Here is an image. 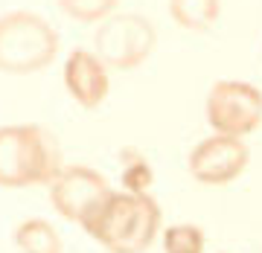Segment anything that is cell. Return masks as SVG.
I'll list each match as a JSON object with an SVG mask.
<instances>
[{
	"label": "cell",
	"mask_w": 262,
	"mask_h": 253,
	"mask_svg": "<svg viewBox=\"0 0 262 253\" xmlns=\"http://www.w3.org/2000/svg\"><path fill=\"white\" fill-rule=\"evenodd\" d=\"M158 201L146 192H111L105 204L84 221V233H91L111 253H146L160 230Z\"/></svg>",
	"instance_id": "6da1fadb"
},
{
	"label": "cell",
	"mask_w": 262,
	"mask_h": 253,
	"mask_svg": "<svg viewBox=\"0 0 262 253\" xmlns=\"http://www.w3.org/2000/svg\"><path fill=\"white\" fill-rule=\"evenodd\" d=\"M64 169L61 146L41 125H3L0 128V187L24 189L53 183Z\"/></svg>",
	"instance_id": "7a4b0ae2"
},
{
	"label": "cell",
	"mask_w": 262,
	"mask_h": 253,
	"mask_svg": "<svg viewBox=\"0 0 262 253\" xmlns=\"http://www.w3.org/2000/svg\"><path fill=\"white\" fill-rule=\"evenodd\" d=\"M58 56V32L35 12H9L0 18V73H41Z\"/></svg>",
	"instance_id": "3957f363"
},
{
	"label": "cell",
	"mask_w": 262,
	"mask_h": 253,
	"mask_svg": "<svg viewBox=\"0 0 262 253\" xmlns=\"http://www.w3.org/2000/svg\"><path fill=\"white\" fill-rule=\"evenodd\" d=\"M158 44V32L143 15H111L96 27L94 53L108 70H134L151 56Z\"/></svg>",
	"instance_id": "277c9868"
},
{
	"label": "cell",
	"mask_w": 262,
	"mask_h": 253,
	"mask_svg": "<svg viewBox=\"0 0 262 253\" xmlns=\"http://www.w3.org/2000/svg\"><path fill=\"white\" fill-rule=\"evenodd\" d=\"M207 122L215 134H251L262 122V90L236 79L215 82L207 94Z\"/></svg>",
	"instance_id": "5b68a950"
},
{
	"label": "cell",
	"mask_w": 262,
	"mask_h": 253,
	"mask_svg": "<svg viewBox=\"0 0 262 253\" xmlns=\"http://www.w3.org/2000/svg\"><path fill=\"white\" fill-rule=\"evenodd\" d=\"M114 189L91 166H64L50 183V201L58 213L76 224H84Z\"/></svg>",
	"instance_id": "8992f818"
},
{
	"label": "cell",
	"mask_w": 262,
	"mask_h": 253,
	"mask_svg": "<svg viewBox=\"0 0 262 253\" xmlns=\"http://www.w3.org/2000/svg\"><path fill=\"white\" fill-rule=\"evenodd\" d=\"M251 151L242 137L213 134L189 151V175L204 187H225L248 169Z\"/></svg>",
	"instance_id": "52a82bcc"
},
{
	"label": "cell",
	"mask_w": 262,
	"mask_h": 253,
	"mask_svg": "<svg viewBox=\"0 0 262 253\" xmlns=\"http://www.w3.org/2000/svg\"><path fill=\"white\" fill-rule=\"evenodd\" d=\"M64 87L82 108H99L108 96V67L91 50H73L64 61Z\"/></svg>",
	"instance_id": "ba28073f"
},
{
	"label": "cell",
	"mask_w": 262,
	"mask_h": 253,
	"mask_svg": "<svg viewBox=\"0 0 262 253\" xmlns=\"http://www.w3.org/2000/svg\"><path fill=\"white\" fill-rule=\"evenodd\" d=\"M15 244L20 253H64L58 230L44 218H27L15 230Z\"/></svg>",
	"instance_id": "9c48e42d"
},
{
	"label": "cell",
	"mask_w": 262,
	"mask_h": 253,
	"mask_svg": "<svg viewBox=\"0 0 262 253\" xmlns=\"http://www.w3.org/2000/svg\"><path fill=\"white\" fill-rule=\"evenodd\" d=\"M169 15L189 32H204L222 15V0H169Z\"/></svg>",
	"instance_id": "30bf717a"
},
{
	"label": "cell",
	"mask_w": 262,
	"mask_h": 253,
	"mask_svg": "<svg viewBox=\"0 0 262 253\" xmlns=\"http://www.w3.org/2000/svg\"><path fill=\"white\" fill-rule=\"evenodd\" d=\"M120 0H58V9L79 24H102L111 18Z\"/></svg>",
	"instance_id": "8fae6325"
},
{
	"label": "cell",
	"mask_w": 262,
	"mask_h": 253,
	"mask_svg": "<svg viewBox=\"0 0 262 253\" xmlns=\"http://www.w3.org/2000/svg\"><path fill=\"white\" fill-rule=\"evenodd\" d=\"M166 253H204V230L195 224H172L163 233Z\"/></svg>",
	"instance_id": "7c38bea8"
},
{
	"label": "cell",
	"mask_w": 262,
	"mask_h": 253,
	"mask_svg": "<svg viewBox=\"0 0 262 253\" xmlns=\"http://www.w3.org/2000/svg\"><path fill=\"white\" fill-rule=\"evenodd\" d=\"M155 180L149 160L140 157L137 151H125V163H122V187L128 192H146Z\"/></svg>",
	"instance_id": "4fadbf2b"
}]
</instances>
